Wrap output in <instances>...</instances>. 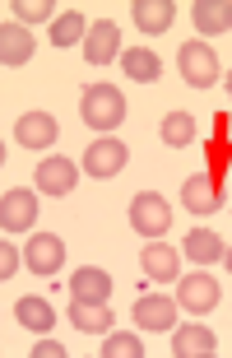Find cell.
Segmentation results:
<instances>
[{"instance_id":"cell-1","label":"cell","mask_w":232,"mask_h":358,"mask_svg":"<svg viewBox=\"0 0 232 358\" xmlns=\"http://www.w3.org/2000/svg\"><path fill=\"white\" fill-rule=\"evenodd\" d=\"M79 117H84V126H93V131L107 135V131L121 126V117H126V98H121L116 84H89L84 98H79Z\"/></svg>"},{"instance_id":"cell-2","label":"cell","mask_w":232,"mask_h":358,"mask_svg":"<svg viewBox=\"0 0 232 358\" xmlns=\"http://www.w3.org/2000/svg\"><path fill=\"white\" fill-rule=\"evenodd\" d=\"M177 66H181V80L191 89H214L219 84V56L209 42H186L177 52Z\"/></svg>"},{"instance_id":"cell-3","label":"cell","mask_w":232,"mask_h":358,"mask_svg":"<svg viewBox=\"0 0 232 358\" xmlns=\"http://www.w3.org/2000/svg\"><path fill=\"white\" fill-rule=\"evenodd\" d=\"M130 224H135V233H144V238H163L168 224H172L168 200L158 196V191H140V196L130 200Z\"/></svg>"},{"instance_id":"cell-4","label":"cell","mask_w":232,"mask_h":358,"mask_svg":"<svg viewBox=\"0 0 232 358\" xmlns=\"http://www.w3.org/2000/svg\"><path fill=\"white\" fill-rule=\"evenodd\" d=\"M126 145L121 140H112V135H103V140H93L89 149H84V173L89 177H116L121 168H126Z\"/></svg>"},{"instance_id":"cell-5","label":"cell","mask_w":232,"mask_h":358,"mask_svg":"<svg viewBox=\"0 0 232 358\" xmlns=\"http://www.w3.org/2000/svg\"><path fill=\"white\" fill-rule=\"evenodd\" d=\"M181 205H186L191 214H214L223 205V186L209 173H195V177L181 182Z\"/></svg>"},{"instance_id":"cell-6","label":"cell","mask_w":232,"mask_h":358,"mask_svg":"<svg viewBox=\"0 0 232 358\" xmlns=\"http://www.w3.org/2000/svg\"><path fill=\"white\" fill-rule=\"evenodd\" d=\"M177 303L186 307L191 317H205V312H214V307H219V279H214V275H191V279H181Z\"/></svg>"},{"instance_id":"cell-7","label":"cell","mask_w":232,"mask_h":358,"mask_svg":"<svg viewBox=\"0 0 232 358\" xmlns=\"http://www.w3.org/2000/svg\"><path fill=\"white\" fill-rule=\"evenodd\" d=\"M33 219H38V196H33V191H24V186L5 191V200H0V224H5V233L33 228Z\"/></svg>"},{"instance_id":"cell-8","label":"cell","mask_w":232,"mask_h":358,"mask_svg":"<svg viewBox=\"0 0 232 358\" xmlns=\"http://www.w3.org/2000/svg\"><path fill=\"white\" fill-rule=\"evenodd\" d=\"M135 326L140 331H172L177 326V303L163 298V293H144L135 303Z\"/></svg>"},{"instance_id":"cell-9","label":"cell","mask_w":232,"mask_h":358,"mask_svg":"<svg viewBox=\"0 0 232 358\" xmlns=\"http://www.w3.org/2000/svg\"><path fill=\"white\" fill-rule=\"evenodd\" d=\"M56 117H47V112H24V117L14 121V140L24 149H47V145H56Z\"/></svg>"},{"instance_id":"cell-10","label":"cell","mask_w":232,"mask_h":358,"mask_svg":"<svg viewBox=\"0 0 232 358\" xmlns=\"http://www.w3.org/2000/svg\"><path fill=\"white\" fill-rule=\"evenodd\" d=\"M116 52H121V28L112 19H98L89 28V38H84V56L93 66H107V61H116Z\"/></svg>"},{"instance_id":"cell-11","label":"cell","mask_w":232,"mask_h":358,"mask_svg":"<svg viewBox=\"0 0 232 358\" xmlns=\"http://www.w3.org/2000/svg\"><path fill=\"white\" fill-rule=\"evenodd\" d=\"M28 270L33 275H56L61 270V261H65V242L56 238V233H38V238L28 242Z\"/></svg>"},{"instance_id":"cell-12","label":"cell","mask_w":232,"mask_h":358,"mask_svg":"<svg viewBox=\"0 0 232 358\" xmlns=\"http://www.w3.org/2000/svg\"><path fill=\"white\" fill-rule=\"evenodd\" d=\"M219 349V340H214V331H205V326H172V354L177 358H209Z\"/></svg>"},{"instance_id":"cell-13","label":"cell","mask_w":232,"mask_h":358,"mask_svg":"<svg viewBox=\"0 0 232 358\" xmlns=\"http://www.w3.org/2000/svg\"><path fill=\"white\" fill-rule=\"evenodd\" d=\"M28 56H33V33H28V28L14 19V24L0 28V66L14 70V66H24Z\"/></svg>"},{"instance_id":"cell-14","label":"cell","mask_w":232,"mask_h":358,"mask_svg":"<svg viewBox=\"0 0 232 358\" xmlns=\"http://www.w3.org/2000/svg\"><path fill=\"white\" fill-rule=\"evenodd\" d=\"M70 321H75V331H84V335H107L112 331L107 303H89V298H75V303H70Z\"/></svg>"},{"instance_id":"cell-15","label":"cell","mask_w":232,"mask_h":358,"mask_svg":"<svg viewBox=\"0 0 232 358\" xmlns=\"http://www.w3.org/2000/svg\"><path fill=\"white\" fill-rule=\"evenodd\" d=\"M172 19H177L172 0H135V28L140 33H168Z\"/></svg>"},{"instance_id":"cell-16","label":"cell","mask_w":232,"mask_h":358,"mask_svg":"<svg viewBox=\"0 0 232 358\" xmlns=\"http://www.w3.org/2000/svg\"><path fill=\"white\" fill-rule=\"evenodd\" d=\"M75 182H79V168L70 159H47L38 168V191H47V196H65Z\"/></svg>"},{"instance_id":"cell-17","label":"cell","mask_w":232,"mask_h":358,"mask_svg":"<svg viewBox=\"0 0 232 358\" xmlns=\"http://www.w3.org/2000/svg\"><path fill=\"white\" fill-rule=\"evenodd\" d=\"M140 266H144V275H149V279H158V284H163V279H177L181 256L172 252L168 242H154V247H144V252H140Z\"/></svg>"},{"instance_id":"cell-18","label":"cell","mask_w":232,"mask_h":358,"mask_svg":"<svg viewBox=\"0 0 232 358\" xmlns=\"http://www.w3.org/2000/svg\"><path fill=\"white\" fill-rule=\"evenodd\" d=\"M186 256H191L195 266H209V261H223L228 247L214 228H191V238H186Z\"/></svg>"},{"instance_id":"cell-19","label":"cell","mask_w":232,"mask_h":358,"mask_svg":"<svg viewBox=\"0 0 232 358\" xmlns=\"http://www.w3.org/2000/svg\"><path fill=\"white\" fill-rule=\"evenodd\" d=\"M70 293L75 298H89V303H107V293H112V275L98 266H84L75 279H70Z\"/></svg>"},{"instance_id":"cell-20","label":"cell","mask_w":232,"mask_h":358,"mask_svg":"<svg viewBox=\"0 0 232 358\" xmlns=\"http://www.w3.org/2000/svg\"><path fill=\"white\" fill-rule=\"evenodd\" d=\"M14 317L24 321V331H38V335H47L56 326V312H52L47 298H19L14 303Z\"/></svg>"},{"instance_id":"cell-21","label":"cell","mask_w":232,"mask_h":358,"mask_svg":"<svg viewBox=\"0 0 232 358\" xmlns=\"http://www.w3.org/2000/svg\"><path fill=\"white\" fill-rule=\"evenodd\" d=\"M121 70L140 84H154L158 75H163V61H158L149 47H130V52H121Z\"/></svg>"},{"instance_id":"cell-22","label":"cell","mask_w":232,"mask_h":358,"mask_svg":"<svg viewBox=\"0 0 232 358\" xmlns=\"http://www.w3.org/2000/svg\"><path fill=\"white\" fill-rule=\"evenodd\" d=\"M191 14L195 33H232V5H223V0H200Z\"/></svg>"},{"instance_id":"cell-23","label":"cell","mask_w":232,"mask_h":358,"mask_svg":"<svg viewBox=\"0 0 232 358\" xmlns=\"http://www.w3.org/2000/svg\"><path fill=\"white\" fill-rule=\"evenodd\" d=\"M163 145H172V149L195 145V117L191 112H168L163 117Z\"/></svg>"},{"instance_id":"cell-24","label":"cell","mask_w":232,"mask_h":358,"mask_svg":"<svg viewBox=\"0 0 232 358\" xmlns=\"http://www.w3.org/2000/svg\"><path fill=\"white\" fill-rule=\"evenodd\" d=\"M79 38H89V33H84V14H56V24H52V42L56 47H75Z\"/></svg>"},{"instance_id":"cell-25","label":"cell","mask_w":232,"mask_h":358,"mask_svg":"<svg viewBox=\"0 0 232 358\" xmlns=\"http://www.w3.org/2000/svg\"><path fill=\"white\" fill-rule=\"evenodd\" d=\"M52 14H56L52 0H14V19H19V24H42V19H52Z\"/></svg>"},{"instance_id":"cell-26","label":"cell","mask_w":232,"mask_h":358,"mask_svg":"<svg viewBox=\"0 0 232 358\" xmlns=\"http://www.w3.org/2000/svg\"><path fill=\"white\" fill-rule=\"evenodd\" d=\"M103 354H107V358H140L144 345H140V335H116V331H107Z\"/></svg>"},{"instance_id":"cell-27","label":"cell","mask_w":232,"mask_h":358,"mask_svg":"<svg viewBox=\"0 0 232 358\" xmlns=\"http://www.w3.org/2000/svg\"><path fill=\"white\" fill-rule=\"evenodd\" d=\"M19 256H24V252H14L10 242L0 247V279H10V275H14V266H19Z\"/></svg>"},{"instance_id":"cell-28","label":"cell","mask_w":232,"mask_h":358,"mask_svg":"<svg viewBox=\"0 0 232 358\" xmlns=\"http://www.w3.org/2000/svg\"><path fill=\"white\" fill-rule=\"evenodd\" d=\"M33 354H38V358H65V345H56V340H38Z\"/></svg>"},{"instance_id":"cell-29","label":"cell","mask_w":232,"mask_h":358,"mask_svg":"<svg viewBox=\"0 0 232 358\" xmlns=\"http://www.w3.org/2000/svg\"><path fill=\"white\" fill-rule=\"evenodd\" d=\"M223 261H228V270H232V252H228V256H223Z\"/></svg>"},{"instance_id":"cell-30","label":"cell","mask_w":232,"mask_h":358,"mask_svg":"<svg viewBox=\"0 0 232 358\" xmlns=\"http://www.w3.org/2000/svg\"><path fill=\"white\" fill-rule=\"evenodd\" d=\"M228 98H232V75H228Z\"/></svg>"}]
</instances>
